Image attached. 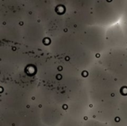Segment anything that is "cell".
Returning <instances> with one entry per match:
<instances>
[{"mask_svg": "<svg viewBox=\"0 0 127 126\" xmlns=\"http://www.w3.org/2000/svg\"><path fill=\"white\" fill-rule=\"evenodd\" d=\"M26 10V0H0L1 18L19 19L24 18Z\"/></svg>", "mask_w": 127, "mask_h": 126, "instance_id": "2", "label": "cell"}, {"mask_svg": "<svg viewBox=\"0 0 127 126\" xmlns=\"http://www.w3.org/2000/svg\"><path fill=\"white\" fill-rule=\"evenodd\" d=\"M65 0H55V3L56 4H65Z\"/></svg>", "mask_w": 127, "mask_h": 126, "instance_id": "6", "label": "cell"}, {"mask_svg": "<svg viewBox=\"0 0 127 126\" xmlns=\"http://www.w3.org/2000/svg\"><path fill=\"white\" fill-rule=\"evenodd\" d=\"M127 0H96L92 9L94 19H114L123 16Z\"/></svg>", "mask_w": 127, "mask_h": 126, "instance_id": "1", "label": "cell"}, {"mask_svg": "<svg viewBox=\"0 0 127 126\" xmlns=\"http://www.w3.org/2000/svg\"><path fill=\"white\" fill-rule=\"evenodd\" d=\"M123 16H124V19L127 20V4H126V7H125V10H124V14H123Z\"/></svg>", "mask_w": 127, "mask_h": 126, "instance_id": "5", "label": "cell"}, {"mask_svg": "<svg viewBox=\"0 0 127 126\" xmlns=\"http://www.w3.org/2000/svg\"><path fill=\"white\" fill-rule=\"evenodd\" d=\"M26 2L38 14L39 17L48 12L56 4L55 0H26Z\"/></svg>", "mask_w": 127, "mask_h": 126, "instance_id": "3", "label": "cell"}, {"mask_svg": "<svg viewBox=\"0 0 127 126\" xmlns=\"http://www.w3.org/2000/svg\"><path fill=\"white\" fill-rule=\"evenodd\" d=\"M96 0H65L64 5L67 11L91 10Z\"/></svg>", "mask_w": 127, "mask_h": 126, "instance_id": "4", "label": "cell"}]
</instances>
